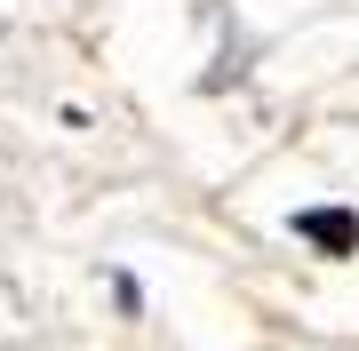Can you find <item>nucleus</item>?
<instances>
[{
	"label": "nucleus",
	"mask_w": 359,
	"mask_h": 351,
	"mask_svg": "<svg viewBox=\"0 0 359 351\" xmlns=\"http://www.w3.org/2000/svg\"><path fill=\"white\" fill-rule=\"evenodd\" d=\"M295 232L320 240V247H335V256H351V247H359V223H351L344 208H304V216H295Z\"/></svg>",
	"instance_id": "obj_1"
}]
</instances>
